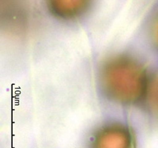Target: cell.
Wrapping results in <instances>:
<instances>
[{
    "label": "cell",
    "instance_id": "1",
    "mask_svg": "<svg viewBox=\"0 0 158 148\" xmlns=\"http://www.w3.org/2000/svg\"><path fill=\"white\" fill-rule=\"evenodd\" d=\"M149 82L143 67L128 56L110 59L101 71L104 94L111 100L123 104H132L145 98Z\"/></svg>",
    "mask_w": 158,
    "mask_h": 148
},
{
    "label": "cell",
    "instance_id": "2",
    "mask_svg": "<svg viewBox=\"0 0 158 148\" xmlns=\"http://www.w3.org/2000/svg\"><path fill=\"white\" fill-rule=\"evenodd\" d=\"M92 148H133V138L124 125H111L97 132Z\"/></svg>",
    "mask_w": 158,
    "mask_h": 148
},
{
    "label": "cell",
    "instance_id": "3",
    "mask_svg": "<svg viewBox=\"0 0 158 148\" xmlns=\"http://www.w3.org/2000/svg\"><path fill=\"white\" fill-rule=\"evenodd\" d=\"M92 0H48L54 15L64 19H72L83 15Z\"/></svg>",
    "mask_w": 158,
    "mask_h": 148
},
{
    "label": "cell",
    "instance_id": "4",
    "mask_svg": "<svg viewBox=\"0 0 158 148\" xmlns=\"http://www.w3.org/2000/svg\"><path fill=\"white\" fill-rule=\"evenodd\" d=\"M149 109L158 116V76L149 82L146 96Z\"/></svg>",
    "mask_w": 158,
    "mask_h": 148
},
{
    "label": "cell",
    "instance_id": "5",
    "mask_svg": "<svg viewBox=\"0 0 158 148\" xmlns=\"http://www.w3.org/2000/svg\"><path fill=\"white\" fill-rule=\"evenodd\" d=\"M153 36L155 44H156V47L158 48V18L156 20V22H155L154 25H153Z\"/></svg>",
    "mask_w": 158,
    "mask_h": 148
}]
</instances>
